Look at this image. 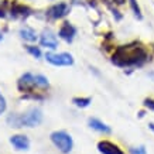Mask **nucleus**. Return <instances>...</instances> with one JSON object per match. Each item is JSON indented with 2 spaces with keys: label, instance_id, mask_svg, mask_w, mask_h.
Segmentation results:
<instances>
[{
  "label": "nucleus",
  "instance_id": "f257e3e1",
  "mask_svg": "<svg viewBox=\"0 0 154 154\" xmlns=\"http://www.w3.org/2000/svg\"><path fill=\"white\" fill-rule=\"evenodd\" d=\"M150 60V55L140 42H131L120 45L112 55V62L120 68H134L141 66Z\"/></svg>",
  "mask_w": 154,
  "mask_h": 154
},
{
  "label": "nucleus",
  "instance_id": "f03ea898",
  "mask_svg": "<svg viewBox=\"0 0 154 154\" xmlns=\"http://www.w3.org/2000/svg\"><path fill=\"white\" fill-rule=\"evenodd\" d=\"M42 122V112L38 107L30 109L24 115H10L7 117V123L11 127L20 129V127H35Z\"/></svg>",
  "mask_w": 154,
  "mask_h": 154
},
{
  "label": "nucleus",
  "instance_id": "7ed1b4c3",
  "mask_svg": "<svg viewBox=\"0 0 154 154\" xmlns=\"http://www.w3.org/2000/svg\"><path fill=\"white\" fill-rule=\"evenodd\" d=\"M48 85H50L48 79L44 75H40V74L26 72L19 79L20 91H28L31 88H48Z\"/></svg>",
  "mask_w": 154,
  "mask_h": 154
},
{
  "label": "nucleus",
  "instance_id": "20e7f679",
  "mask_svg": "<svg viewBox=\"0 0 154 154\" xmlns=\"http://www.w3.org/2000/svg\"><path fill=\"white\" fill-rule=\"evenodd\" d=\"M51 141L54 143V146L57 149L64 154H68L72 150V147H74V140H72L71 134H68L64 130L54 131L51 134Z\"/></svg>",
  "mask_w": 154,
  "mask_h": 154
},
{
  "label": "nucleus",
  "instance_id": "39448f33",
  "mask_svg": "<svg viewBox=\"0 0 154 154\" xmlns=\"http://www.w3.org/2000/svg\"><path fill=\"white\" fill-rule=\"evenodd\" d=\"M45 60L55 66H69L74 64V58L69 52H61V54H54V52H47Z\"/></svg>",
  "mask_w": 154,
  "mask_h": 154
},
{
  "label": "nucleus",
  "instance_id": "423d86ee",
  "mask_svg": "<svg viewBox=\"0 0 154 154\" xmlns=\"http://www.w3.org/2000/svg\"><path fill=\"white\" fill-rule=\"evenodd\" d=\"M68 13H69V6L66 3H57V5L51 6L47 10V16H50L51 19H55V20L65 17Z\"/></svg>",
  "mask_w": 154,
  "mask_h": 154
},
{
  "label": "nucleus",
  "instance_id": "0eeeda50",
  "mask_svg": "<svg viewBox=\"0 0 154 154\" xmlns=\"http://www.w3.org/2000/svg\"><path fill=\"white\" fill-rule=\"evenodd\" d=\"M98 150H99V153H102V154H125L123 150H122L119 146L112 143V141H109V140L99 141Z\"/></svg>",
  "mask_w": 154,
  "mask_h": 154
},
{
  "label": "nucleus",
  "instance_id": "6e6552de",
  "mask_svg": "<svg viewBox=\"0 0 154 154\" xmlns=\"http://www.w3.org/2000/svg\"><path fill=\"white\" fill-rule=\"evenodd\" d=\"M40 44H41L42 47L50 48V50H57V47H58V40H57L55 34L51 33V31L48 30V31H44V33L41 34Z\"/></svg>",
  "mask_w": 154,
  "mask_h": 154
},
{
  "label": "nucleus",
  "instance_id": "1a4fd4ad",
  "mask_svg": "<svg viewBox=\"0 0 154 154\" xmlns=\"http://www.w3.org/2000/svg\"><path fill=\"white\" fill-rule=\"evenodd\" d=\"M10 143L16 150H20V151H27L30 149V140L27 139V136L23 134H16L10 137Z\"/></svg>",
  "mask_w": 154,
  "mask_h": 154
},
{
  "label": "nucleus",
  "instance_id": "9d476101",
  "mask_svg": "<svg viewBox=\"0 0 154 154\" xmlns=\"http://www.w3.org/2000/svg\"><path fill=\"white\" fill-rule=\"evenodd\" d=\"M75 34H76V28H75L71 23H64L61 26L60 31H58V35H60L62 40H65L66 42L72 41L75 37Z\"/></svg>",
  "mask_w": 154,
  "mask_h": 154
},
{
  "label": "nucleus",
  "instance_id": "9b49d317",
  "mask_svg": "<svg viewBox=\"0 0 154 154\" xmlns=\"http://www.w3.org/2000/svg\"><path fill=\"white\" fill-rule=\"evenodd\" d=\"M88 125L91 129H94V130L99 131V133H103V134H110L112 133V129L107 126L106 123H103L102 120H99L96 117H89Z\"/></svg>",
  "mask_w": 154,
  "mask_h": 154
},
{
  "label": "nucleus",
  "instance_id": "f8f14e48",
  "mask_svg": "<svg viewBox=\"0 0 154 154\" xmlns=\"http://www.w3.org/2000/svg\"><path fill=\"white\" fill-rule=\"evenodd\" d=\"M20 37L28 42H34L37 40V34L31 27H23L20 30Z\"/></svg>",
  "mask_w": 154,
  "mask_h": 154
},
{
  "label": "nucleus",
  "instance_id": "ddd939ff",
  "mask_svg": "<svg viewBox=\"0 0 154 154\" xmlns=\"http://www.w3.org/2000/svg\"><path fill=\"white\" fill-rule=\"evenodd\" d=\"M11 14H13L14 17H17V16H21V17H26L30 14V9L26 7V6H21V5H17V3H14L11 6Z\"/></svg>",
  "mask_w": 154,
  "mask_h": 154
},
{
  "label": "nucleus",
  "instance_id": "4468645a",
  "mask_svg": "<svg viewBox=\"0 0 154 154\" xmlns=\"http://www.w3.org/2000/svg\"><path fill=\"white\" fill-rule=\"evenodd\" d=\"M72 103L78 107H88L92 103V99L91 98H74L72 99Z\"/></svg>",
  "mask_w": 154,
  "mask_h": 154
},
{
  "label": "nucleus",
  "instance_id": "2eb2a0df",
  "mask_svg": "<svg viewBox=\"0 0 154 154\" xmlns=\"http://www.w3.org/2000/svg\"><path fill=\"white\" fill-rule=\"evenodd\" d=\"M26 50H27L28 54H31V55L34 57V58H41V50L38 47H34V45H27L26 47Z\"/></svg>",
  "mask_w": 154,
  "mask_h": 154
},
{
  "label": "nucleus",
  "instance_id": "dca6fc26",
  "mask_svg": "<svg viewBox=\"0 0 154 154\" xmlns=\"http://www.w3.org/2000/svg\"><path fill=\"white\" fill-rule=\"evenodd\" d=\"M129 2H130V7H131V10H133L134 16L137 19H141V10H140V7H139V5H137V0H129Z\"/></svg>",
  "mask_w": 154,
  "mask_h": 154
},
{
  "label": "nucleus",
  "instance_id": "f3484780",
  "mask_svg": "<svg viewBox=\"0 0 154 154\" xmlns=\"http://www.w3.org/2000/svg\"><path fill=\"white\" fill-rule=\"evenodd\" d=\"M130 154H147L144 146H139V147H130Z\"/></svg>",
  "mask_w": 154,
  "mask_h": 154
},
{
  "label": "nucleus",
  "instance_id": "a211bd4d",
  "mask_svg": "<svg viewBox=\"0 0 154 154\" xmlns=\"http://www.w3.org/2000/svg\"><path fill=\"white\" fill-rule=\"evenodd\" d=\"M144 106L147 107L149 110H153L154 112V99H151V98L144 99Z\"/></svg>",
  "mask_w": 154,
  "mask_h": 154
},
{
  "label": "nucleus",
  "instance_id": "6ab92c4d",
  "mask_svg": "<svg viewBox=\"0 0 154 154\" xmlns=\"http://www.w3.org/2000/svg\"><path fill=\"white\" fill-rule=\"evenodd\" d=\"M6 107H7V103H6V99H5V96H3V95L0 94V115H2V113H5Z\"/></svg>",
  "mask_w": 154,
  "mask_h": 154
},
{
  "label": "nucleus",
  "instance_id": "aec40b11",
  "mask_svg": "<svg viewBox=\"0 0 154 154\" xmlns=\"http://www.w3.org/2000/svg\"><path fill=\"white\" fill-rule=\"evenodd\" d=\"M112 2H113V3H116V5H119V6L125 5V0H112Z\"/></svg>",
  "mask_w": 154,
  "mask_h": 154
},
{
  "label": "nucleus",
  "instance_id": "412c9836",
  "mask_svg": "<svg viewBox=\"0 0 154 154\" xmlns=\"http://www.w3.org/2000/svg\"><path fill=\"white\" fill-rule=\"evenodd\" d=\"M149 129L154 133V123H149Z\"/></svg>",
  "mask_w": 154,
  "mask_h": 154
},
{
  "label": "nucleus",
  "instance_id": "4be33fe9",
  "mask_svg": "<svg viewBox=\"0 0 154 154\" xmlns=\"http://www.w3.org/2000/svg\"><path fill=\"white\" fill-rule=\"evenodd\" d=\"M2 40H3V33L0 31V41H2Z\"/></svg>",
  "mask_w": 154,
  "mask_h": 154
}]
</instances>
